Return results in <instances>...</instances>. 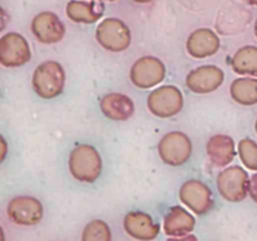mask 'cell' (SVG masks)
I'll use <instances>...</instances> for the list:
<instances>
[{
  "label": "cell",
  "mask_w": 257,
  "mask_h": 241,
  "mask_svg": "<svg viewBox=\"0 0 257 241\" xmlns=\"http://www.w3.org/2000/svg\"><path fill=\"white\" fill-rule=\"evenodd\" d=\"M68 165L70 175L80 182H95L102 173V157L90 145H79L73 148Z\"/></svg>",
  "instance_id": "obj_1"
},
{
  "label": "cell",
  "mask_w": 257,
  "mask_h": 241,
  "mask_svg": "<svg viewBox=\"0 0 257 241\" xmlns=\"http://www.w3.org/2000/svg\"><path fill=\"white\" fill-rule=\"evenodd\" d=\"M32 85L37 95L43 99H53L63 93L65 85V72L60 63L45 60L35 68Z\"/></svg>",
  "instance_id": "obj_2"
},
{
  "label": "cell",
  "mask_w": 257,
  "mask_h": 241,
  "mask_svg": "<svg viewBox=\"0 0 257 241\" xmlns=\"http://www.w3.org/2000/svg\"><path fill=\"white\" fill-rule=\"evenodd\" d=\"M95 39L102 48L109 52L118 53L127 49L132 42L130 28L117 18H107L98 24Z\"/></svg>",
  "instance_id": "obj_3"
},
{
  "label": "cell",
  "mask_w": 257,
  "mask_h": 241,
  "mask_svg": "<svg viewBox=\"0 0 257 241\" xmlns=\"http://www.w3.org/2000/svg\"><path fill=\"white\" fill-rule=\"evenodd\" d=\"M216 182L220 195L228 202H241L247 197L250 178L247 171L240 166H231L221 171Z\"/></svg>",
  "instance_id": "obj_4"
},
{
  "label": "cell",
  "mask_w": 257,
  "mask_h": 241,
  "mask_svg": "<svg viewBox=\"0 0 257 241\" xmlns=\"http://www.w3.org/2000/svg\"><path fill=\"white\" fill-rule=\"evenodd\" d=\"M158 153L166 165H185L192 155V142L186 133L173 131L161 138L158 143Z\"/></svg>",
  "instance_id": "obj_5"
},
{
  "label": "cell",
  "mask_w": 257,
  "mask_h": 241,
  "mask_svg": "<svg viewBox=\"0 0 257 241\" xmlns=\"http://www.w3.org/2000/svg\"><path fill=\"white\" fill-rule=\"evenodd\" d=\"M147 107L151 113L160 118H171L183 108L182 92L175 85H161L150 93Z\"/></svg>",
  "instance_id": "obj_6"
},
{
  "label": "cell",
  "mask_w": 257,
  "mask_h": 241,
  "mask_svg": "<svg viewBox=\"0 0 257 241\" xmlns=\"http://www.w3.org/2000/svg\"><path fill=\"white\" fill-rule=\"evenodd\" d=\"M32 58L29 43L22 34L7 33L0 39V63L4 67L17 68L27 64Z\"/></svg>",
  "instance_id": "obj_7"
},
{
  "label": "cell",
  "mask_w": 257,
  "mask_h": 241,
  "mask_svg": "<svg viewBox=\"0 0 257 241\" xmlns=\"http://www.w3.org/2000/svg\"><path fill=\"white\" fill-rule=\"evenodd\" d=\"M166 77V67L158 58L142 57L136 60L130 72V78L136 87L150 89L160 84Z\"/></svg>",
  "instance_id": "obj_8"
},
{
  "label": "cell",
  "mask_w": 257,
  "mask_h": 241,
  "mask_svg": "<svg viewBox=\"0 0 257 241\" xmlns=\"http://www.w3.org/2000/svg\"><path fill=\"white\" fill-rule=\"evenodd\" d=\"M7 215L13 223L19 226H33L43 218V205L30 196H18L9 201Z\"/></svg>",
  "instance_id": "obj_9"
},
{
  "label": "cell",
  "mask_w": 257,
  "mask_h": 241,
  "mask_svg": "<svg viewBox=\"0 0 257 241\" xmlns=\"http://www.w3.org/2000/svg\"><path fill=\"white\" fill-rule=\"evenodd\" d=\"M180 200L197 215H206L213 207L212 191L198 180H188L181 186Z\"/></svg>",
  "instance_id": "obj_10"
},
{
  "label": "cell",
  "mask_w": 257,
  "mask_h": 241,
  "mask_svg": "<svg viewBox=\"0 0 257 241\" xmlns=\"http://www.w3.org/2000/svg\"><path fill=\"white\" fill-rule=\"evenodd\" d=\"M196 225V218L181 206H173L163 220V231L171 240H196L191 235Z\"/></svg>",
  "instance_id": "obj_11"
},
{
  "label": "cell",
  "mask_w": 257,
  "mask_h": 241,
  "mask_svg": "<svg viewBox=\"0 0 257 241\" xmlns=\"http://www.w3.org/2000/svg\"><path fill=\"white\" fill-rule=\"evenodd\" d=\"M225 73L216 65H201L191 70L186 78V85L197 94H207L221 87Z\"/></svg>",
  "instance_id": "obj_12"
},
{
  "label": "cell",
  "mask_w": 257,
  "mask_h": 241,
  "mask_svg": "<svg viewBox=\"0 0 257 241\" xmlns=\"http://www.w3.org/2000/svg\"><path fill=\"white\" fill-rule=\"evenodd\" d=\"M32 32L43 44H55L64 37L65 27L54 13L43 12L33 19Z\"/></svg>",
  "instance_id": "obj_13"
},
{
  "label": "cell",
  "mask_w": 257,
  "mask_h": 241,
  "mask_svg": "<svg viewBox=\"0 0 257 241\" xmlns=\"http://www.w3.org/2000/svg\"><path fill=\"white\" fill-rule=\"evenodd\" d=\"M124 230L136 240H155L160 233V225L143 211H131L123 220Z\"/></svg>",
  "instance_id": "obj_14"
},
{
  "label": "cell",
  "mask_w": 257,
  "mask_h": 241,
  "mask_svg": "<svg viewBox=\"0 0 257 241\" xmlns=\"http://www.w3.org/2000/svg\"><path fill=\"white\" fill-rule=\"evenodd\" d=\"M220 45L221 43L217 34L208 28H200L191 33L186 43L188 54L196 59H203L215 55L220 49Z\"/></svg>",
  "instance_id": "obj_15"
},
{
  "label": "cell",
  "mask_w": 257,
  "mask_h": 241,
  "mask_svg": "<svg viewBox=\"0 0 257 241\" xmlns=\"http://www.w3.org/2000/svg\"><path fill=\"white\" fill-rule=\"evenodd\" d=\"M100 110L107 118L117 122L130 119L135 113V103L122 93H108L99 102Z\"/></svg>",
  "instance_id": "obj_16"
},
{
  "label": "cell",
  "mask_w": 257,
  "mask_h": 241,
  "mask_svg": "<svg viewBox=\"0 0 257 241\" xmlns=\"http://www.w3.org/2000/svg\"><path fill=\"white\" fill-rule=\"evenodd\" d=\"M207 156L215 167H225L236 157L235 141L227 135H216L208 140L206 146Z\"/></svg>",
  "instance_id": "obj_17"
},
{
  "label": "cell",
  "mask_w": 257,
  "mask_h": 241,
  "mask_svg": "<svg viewBox=\"0 0 257 241\" xmlns=\"http://www.w3.org/2000/svg\"><path fill=\"white\" fill-rule=\"evenodd\" d=\"M67 17L74 23L93 24L98 22L104 14V4L102 2H84V0H72L65 8Z\"/></svg>",
  "instance_id": "obj_18"
},
{
  "label": "cell",
  "mask_w": 257,
  "mask_h": 241,
  "mask_svg": "<svg viewBox=\"0 0 257 241\" xmlns=\"http://www.w3.org/2000/svg\"><path fill=\"white\" fill-rule=\"evenodd\" d=\"M231 67L237 74L257 77V47L245 45L240 48L231 59Z\"/></svg>",
  "instance_id": "obj_19"
},
{
  "label": "cell",
  "mask_w": 257,
  "mask_h": 241,
  "mask_svg": "<svg viewBox=\"0 0 257 241\" xmlns=\"http://www.w3.org/2000/svg\"><path fill=\"white\" fill-rule=\"evenodd\" d=\"M230 94L238 104H257V79L256 78H237L231 84Z\"/></svg>",
  "instance_id": "obj_20"
},
{
  "label": "cell",
  "mask_w": 257,
  "mask_h": 241,
  "mask_svg": "<svg viewBox=\"0 0 257 241\" xmlns=\"http://www.w3.org/2000/svg\"><path fill=\"white\" fill-rule=\"evenodd\" d=\"M83 241H110L112 232L104 221L94 220L90 221L84 227L82 233Z\"/></svg>",
  "instance_id": "obj_21"
},
{
  "label": "cell",
  "mask_w": 257,
  "mask_h": 241,
  "mask_svg": "<svg viewBox=\"0 0 257 241\" xmlns=\"http://www.w3.org/2000/svg\"><path fill=\"white\" fill-rule=\"evenodd\" d=\"M241 162L247 170L257 171V143L251 138H243L238 143Z\"/></svg>",
  "instance_id": "obj_22"
},
{
  "label": "cell",
  "mask_w": 257,
  "mask_h": 241,
  "mask_svg": "<svg viewBox=\"0 0 257 241\" xmlns=\"http://www.w3.org/2000/svg\"><path fill=\"white\" fill-rule=\"evenodd\" d=\"M248 195L257 203V172L251 176L250 183H248Z\"/></svg>",
  "instance_id": "obj_23"
},
{
  "label": "cell",
  "mask_w": 257,
  "mask_h": 241,
  "mask_svg": "<svg viewBox=\"0 0 257 241\" xmlns=\"http://www.w3.org/2000/svg\"><path fill=\"white\" fill-rule=\"evenodd\" d=\"M2 145H3V151H2V161L5 158V155H7V141H5L4 137H2Z\"/></svg>",
  "instance_id": "obj_24"
},
{
  "label": "cell",
  "mask_w": 257,
  "mask_h": 241,
  "mask_svg": "<svg viewBox=\"0 0 257 241\" xmlns=\"http://www.w3.org/2000/svg\"><path fill=\"white\" fill-rule=\"evenodd\" d=\"M245 3H247V4H251V5H257V0H243Z\"/></svg>",
  "instance_id": "obj_25"
},
{
  "label": "cell",
  "mask_w": 257,
  "mask_h": 241,
  "mask_svg": "<svg viewBox=\"0 0 257 241\" xmlns=\"http://www.w3.org/2000/svg\"><path fill=\"white\" fill-rule=\"evenodd\" d=\"M133 2L141 3V4H145V3H150V2H152V0H133Z\"/></svg>",
  "instance_id": "obj_26"
},
{
  "label": "cell",
  "mask_w": 257,
  "mask_h": 241,
  "mask_svg": "<svg viewBox=\"0 0 257 241\" xmlns=\"http://www.w3.org/2000/svg\"><path fill=\"white\" fill-rule=\"evenodd\" d=\"M255 35H256V38H257V20L255 22Z\"/></svg>",
  "instance_id": "obj_27"
},
{
  "label": "cell",
  "mask_w": 257,
  "mask_h": 241,
  "mask_svg": "<svg viewBox=\"0 0 257 241\" xmlns=\"http://www.w3.org/2000/svg\"><path fill=\"white\" fill-rule=\"evenodd\" d=\"M255 130H256V133H257V119H256V123H255Z\"/></svg>",
  "instance_id": "obj_28"
},
{
  "label": "cell",
  "mask_w": 257,
  "mask_h": 241,
  "mask_svg": "<svg viewBox=\"0 0 257 241\" xmlns=\"http://www.w3.org/2000/svg\"><path fill=\"white\" fill-rule=\"evenodd\" d=\"M109 2H114V0H109Z\"/></svg>",
  "instance_id": "obj_29"
}]
</instances>
